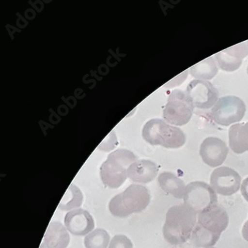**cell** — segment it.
Segmentation results:
<instances>
[{
    "mask_svg": "<svg viewBox=\"0 0 248 248\" xmlns=\"http://www.w3.org/2000/svg\"><path fill=\"white\" fill-rule=\"evenodd\" d=\"M229 224V216L224 208L213 205L198 214L192 232V243L198 248L214 246Z\"/></svg>",
    "mask_w": 248,
    "mask_h": 248,
    "instance_id": "6da1fadb",
    "label": "cell"
},
{
    "mask_svg": "<svg viewBox=\"0 0 248 248\" xmlns=\"http://www.w3.org/2000/svg\"><path fill=\"white\" fill-rule=\"evenodd\" d=\"M197 213L185 205H175L170 208L163 227L164 239L168 243L179 245L192 237L197 224Z\"/></svg>",
    "mask_w": 248,
    "mask_h": 248,
    "instance_id": "7a4b0ae2",
    "label": "cell"
},
{
    "mask_svg": "<svg viewBox=\"0 0 248 248\" xmlns=\"http://www.w3.org/2000/svg\"><path fill=\"white\" fill-rule=\"evenodd\" d=\"M148 188L142 185L131 184L124 192L116 195L109 203V210L115 217H125L146 209L150 203Z\"/></svg>",
    "mask_w": 248,
    "mask_h": 248,
    "instance_id": "3957f363",
    "label": "cell"
},
{
    "mask_svg": "<svg viewBox=\"0 0 248 248\" xmlns=\"http://www.w3.org/2000/svg\"><path fill=\"white\" fill-rule=\"evenodd\" d=\"M137 160L134 153L127 149H118L112 152L100 168L102 182L109 188H120L127 178L128 168Z\"/></svg>",
    "mask_w": 248,
    "mask_h": 248,
    "instance_id": "277c9868",
    "label": "cell"
},
{
    "mask_svg": "<svg viewBox=\"0 0 248 248\" xmlns=\"http://www.w3.org/2000/svg\"><path fill=\"white\" fill-rule=\"evenodd\" d=\"M142 137L152 145L166 148H180L186 142V136L179 127L168 124L160 119L149 120L142 129Z\"/></svg>",
    "mask_w": 248,
    "mask_h": 248,
    "instance_id": "5b68a950",
    "label": "cell"
},
{
    "mask_svg": "<svg viewBox=\"0 0 248 248\" xmlns=\"http://www.w3.org/2000/svg\"><path fill=\"white\" fill-rule=\"evenodd\" d=\"M194 108L192 100L185 91L174 90L168 98L163 110V118L169 124L185 125L190 121Z\"/></svg>",
    "mask_w": 248,
    "mask_h": 248,
    "instance_id": "8992f818",
    "label": "cell"
},
{
    "mask_svg": "<svg viewBox=\"0 0 248 248\" xmlns=\"http://www.w3.org/2000/svg\"><path fill=\"white\" fill-rule=\"evenodd\" d=\"M246 112V105L239 97H221L212 109V119L222 126H229L242 120Z\"/></svg>",
    "mask_w": 248,
    "mask_h": 248,
    "instance_id": "52a82bcc",
    "label": "cell"
},
{
    "mask_svg": "<svg viewBox=\"0 0 248 248\" xmlns=\"http://www.w3.org/2000/svg\"><path fill=\"white\" fill-rule=\"evenodd\" d=\"M184 202L185 206L200 214L210 206L217 204V197L211 186L203 181H195L186 187Z\"/></svg>",
    "mask_w": 248,
    "mask_h": 248,
    "instance_id": "ba28073f",
    "label": "cell"
},
{
    "mask_svg": "<svg viewBox=\"0 0 248 248\" xmlns=\"http://www.w3.org/2000/svg\"><path fill=\"white\" fill-rule=\"evenodd\" d=\"M187 95L195 108L210 109L214 107L218 99V91L211 82L202 80H194L187 86Z\"/></svg>",
    "mask_w": 248,
    "mask_h": 248,
    "instance_id": "9c48e42d",
    "label": "cell"
},
{
    "mask_svg": "<svg viewBox=\"0 0 248 248\" xmlns=\"http://www.w3.org/2000/svg\"><path fill=\"white\" fill-rule=\"evenodd\" d=\"M241 176L227 166L217 168L210 176V184L216 193L230 196L236 193L241 186Z\"/></svg>",
    "mask_w": 248,
    "mask_h": 248,
    "instance_id": "30bf717a",
    "label": "cell"
},
{
    "mask_svg": "<svg viewBox=\"0 0 248 248\" xmlns=\"http://www.w3.org/2000/svg\"><path fill=\"white\" fill-rule=\"evenodd\" d=\"M229 152L225 142L217 137H207L200 147V155L205 164L216 168L225 161Z\"/></svg>",
    "mask_w": 248,
    "mask_h": 248,
    "instance_id": "8fae6325",
    "label": "cell"
},
{
    "mask_svg": "<svg viewBox=\"0 0 248 248\" xmlns=\"http://www.w3.org/2000/svg\"><path fill=\"white\" fill-rule=\"evenodd\" d=\"M248 55V41L226 48L215 55L217 65L226 72L239 69Z\"/></svg>",
    "mask_w": 248,
    "mask_h": 248,
    "instance_id": "7c38bea8",
    "label": "cell"
},
{
    "mask_svg": "<svg viewBox=\"0 0 248 248\" xmlns=\"http://www.w3.org/2000/svg\"><path fill=\"white\" fill-rule=\"evenodd\" d=\"M64 224L69 232L77 236L87 235L95 227L91 213L81 208L68 212L65 216Z\"/></svg>",
    "mask_w": 248,
    "mask_h": 248,
    "instance_id": "4fadbf2b",
    "label": "cell"
},
{
    "mask_svg": "<svg viewBox=\"0 0 248 248\" xmlns=\"http://www.w3.org/2000/svg\"><path fill=\"white\" fill-rule=\"evenodd\" d=\"M158 167L152 160H140L134 162L127 170V178L137 184H148L156 178Z\"/></svg>",
    "mask_w": 248,
    "mask_h": 248,
    "instance_id": "5bb4252c",
    "label": "cell"
},
{
    "mask_svg": "<svg viewBox=\"0 0 248 248\" xmlns=\"http://www.w3.org/2000/svg\"><path fill=\"white\" fill-rule=\"evenodd\" d=\"M70 237L66 227L59 221H52L48 225L40 248H66Z\"/></svg>",
    "mask_w": 248,
    "mask_h": 248,
    "instance_id": "9a60e30c",
    "label": "cell"
},
{
    "mask_svg": "<svg viewBox=\"0 0 248 248\" xmlns=\"http://www.w3.org/2000/svg\"><path fill=\"white\" fill-rule=\"evenodd\" d=\"M229 145L234 153L248 152V122L238 123L229 129Z\"/></svg>",
    "mask_w": 248,
    "mask_h": 248,
    "instance_id": "2e32d148",
    "label": "cell"
},
{
    "mask_svg": "<svg viewBox=\"0 0 248 248\" xmlns=\"http://www.w3.org/2000/svg\"><path fill=\"white\" fill-rule=\"evenodd\" d=\"M158 184L166 193L178 199L184 198L186 186L183 180L173 173H161L158 177Z\"/></svg>",
    "mask_w": 248,
    "mask_h": 248,
    "instance_id": "e0dca14e",
    "label": "cell"
},
{
    "mask_svg": "<svg viewBox=\"0 0 248 248\" xmlns=\"http://www.w3.org/2000/svg\"><path fill=\"white\" fill-rule=\"evenodd\" d=\"M189 72L192 77L196 78V80L208 81L211 80L217 75L218 69L215 58L209 57L190 67Z\"/></svg>",
    "mask_w": 248,
    "mask_h": 248,
    "instance_id": "ac0fdd59",
    "label": "cell"
},
{
    "mask_svg": "<svg viewBox=\"0 0 248 248\" xmlns=\"http://www.w3.org/2000/svg\"><path fill=\"white\" fill-rule=\"evenodd\" d=\"M84 201L82 192L80 188L72 184L69 186L64 196L62 199V202L58 205V209L64 211L76 210V208L79 207L82 205Z\"/></svg>",
    "mask_w": 248,
    "mask_h": 248,
    "instance_id": "d6986e66",
    "label": "cell"
},
{
    "mask_svg": "<svg viewBox=\"0 0 248 248\" xmlns=\"http://www.w3.org/2000/svg\"><path fill=\"white\" fill-rule=\"evenodd\" d=\"M110 242V235L104 229L94 230L86 235L84 240L86 248H107Z\"/></svg>",
    "mask_w": 248,
    "mask_h": 248,
    "instance_id": "ffe728a7",
    "label": "cell"
},
{
    "mask_svg": "<svg viewBox=\"0 0 248 248\" xmlns=\"http://www.w3.org/2000/svg\"><path fill=\"white\" fill-rule=\"evenodd\" d=\"M108 248H133V244L125 235H116L110 241Z\"/></svg>",
    "mask_w": 248,
    "mask_h": 248,
    "instance_id": "44dd1931",
    "label": "cell"
},
{
    "mask_svg": "<svg viewBox=\"0 0 248 248\" xmlns=\"http://www.w3.org/2000/svg\"><path fill=\"white\" fill-rule=\"evenodd\" d=\"M241 192L245 200L248 202V177L245 178L241 186Z\"/></svg>",
    "mask_w": 248,
    "mask_h": 248,
    "instance_id": "7402d4cb",
    "label": "cell"
},
{
    "mask_svg": "<svg viewBox=\"0 0 248 248\" xmlns=\"http://www.w3.org/2000/svg\"><path fill=\"white\" fill-rule=\"evenodd\" d=\"M242 233L244 239L248 242V220L245 223L243 227H242Z\"/></svg>",
    "mask_w": 248,
    "mask_h": 248,
    "instance_id": "603a6c76",
    "label": "cell"
},
{
    "mask_svg": "<svg viewBox=\"0 0 248 248\" xmlns=\"http://www.w3.org/2000/svg\"><path fill=\"white\" fill-rule=\"evenodd\" d=\"M213 248V247H210V248Z\"/></svg>",
    "mask_w": 248,
    "mask_h": 248,
    "instance_id": "cb8c5ba5",
    "label": "cell"
},
{
    "mask_svg": "<svg viewBox=\"0 0 248 248\" xmlns=\"http://www.w3.org/2000/svg\"></svg>",
    "mask_w": 248,
    "mask_h": 248,
    "instance_id": "d4e9b609",
    "label": "cell"
}]
</instances>
